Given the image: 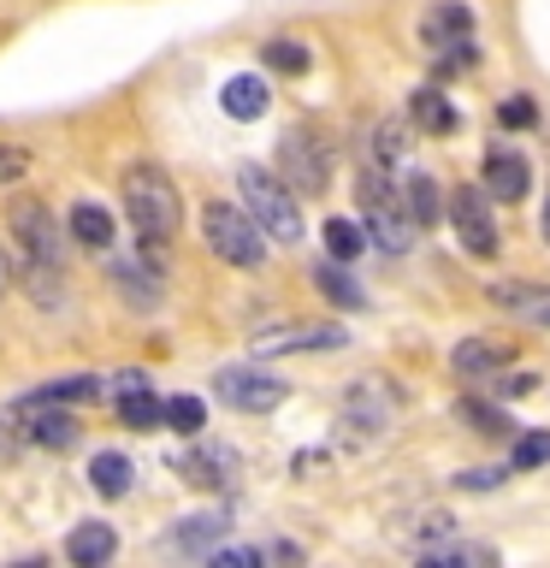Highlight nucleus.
Listing matches in <instances>:
<instances>
[{
    "instance_id": "nucleus-20",
    "label": "nucleus",
    "mask_w": 550,
    "mask_h": 568,
    "mask_svg": "<svg viewBox=\"0 0 550 568\" xmlns=\"http://www.w3.org/2000/svg\"><path fill=\"white\" fill-rule=\"evenodd\" d=\"M403 154H408V119H379V124H373L367 166H379V172H403Z\"/></svg>"
},
{
    "instance_id": "nucleus-15",
    "label": "nucleus",
    "mask_w": 550,
    "mask_h": 568,
    "mask_svg": "<svg viewBox=\"0 0 550 568\" xmlns=\"http://www.w3.org/2000/svg\"><path fill=\"white\" fill-rule=\"evenodd\" d=\"M101 397V379L95 373H65V379H48L35 385L24 403H48V408H78V403H95Z\"/></svg>"
},
{
    "instance_id": "nucleus-1",
    "label": "nucleus",
    "mask_w": 550,
    "mask_h": 568,
    "mask_svg": "<svg viewBox=\"0 0 550 568\" xmlns=\"http://www.w3.org/2000/svg\"><path fill=\"white\" fill-rule=\"evenodd\" d=\"M119 190H124V213H131L136 237L166 243L172 231H177V213H184V202H177L172 172H160L154 160H136V166H124Z\"/></svg>"
},
{
    "instance_id": "nucleus-24",
    "label": "nucleus",
    "mask_w": 550,
    "mask_h": 568,
    "mask_svg": "<svg viewBox=\"0 0 550 568\" xmlns=\"http://www.w3.org/2000/svg\"><path fill=\"white\" fill-rule=\"evenodd\" d=\"M89 479H95L101 497H124V491H131V479H136V468H131V456H124V450H101L95 462H89Z\"/></svg>"
},
{
    "instance_id": "nucleus-38",
    "label": "nucleus",
    "mask_w": 550,
    "mask_h": 568,
    "mask_svg": "<svg viewBox=\"0 0 550 568\" xmlns=\"http://www.w3.org/2000/svg\"><path fill=\"white\" fill-rule=\"evenodd\" d=\"M539 225H544V243H550V195H544V220Z\"/></svg>"
},
{
    "instance_id": "nucleus-17",
    "label": "nucleus",
    "mask_w": 550,
    "mask_h": 568,
    "mask_svg": "<svg viewBox=\"0 0 550 568\" xmlns=\"http://www.w3.org/2000/svg\"><path fill=\"white\" fill-rule=\"evenodd\" d=\"M231 468H237V456H231V450H190L184 462H177V474H184L190 486H207V491L231 486V479H237Z\"/></svg>"
},
{
    "instance_id": "nucleus-12",
    "label": "nucleus",
    "mask_w": 550,
    "mask_h": 568,
    "mask_svg": "<svg viewBox=\"0 0 550 568\" xmlns=\"http://www.w3.org/2000/svg\"><path fill=\"white\" fill-rule=\"evenodd\" d=\"M486 296L497 302V308H509V314L532 320V326H550V284H527V278H497Z\"/></svg>"
},
{
    "instance_id": "nucleus-10",
    "label": "nucleus",
    "mask_w": 550,
    "mask_h": 568,
    "mask_svg": "<svg viewBox=\"0 0 550 568\" xmlns=\"http://www.w3.org/2000/svg\"><path fill=\"white\" fill-rule=\"evenodd\" d=\"M420 42H426V48H432L438 60H444L450 48L473 42V12L461 7V0H438V7L420 18Z\"/></svg>"
},
{
    "instance_id": "nucleus-39",
    "label": "nucleus",
    "mask_w": 550,
    "mask_h": 568,
    "mask_svg": "<svg viewBox=\"0 0 550 568\" xmlns=\"http://www.w3.org/2000/svg\"><path fill=\"white\" fill-rule=\"evenodd\" d=\"M12 568H42V557H30V562H12Z\"/></svg>"
},
{
    "instance_id": "nucleus-22",
    "label": "nucleus",
    "mask_w": 550,
    "mask_h": 568,
    "mask_svg": "<svg viewBox=\"0 0 550 568\" xmlns=\"http://www.w3.org/2000/svg\"><path fill=\"white\" fill-rule=\"evenodd\" d=\"M403 207H408V220H415V231H426L444 213V202H438V184L426 172H408L403 178Z\"/></svg>"
},
{
    "instance_id": "nucleus-18",
    "label": "nucleus",
    "mask_w": 550,
    "mask_h": 568,
    "mask_svg": "<svg viewBox=\"0 0 550 568\" xmlns=\"http://www.w3.org/2000/svg\"><path fill=\"white\" fill-rule=\"evenodd\" d=\"M408 124H420L426 136H450L456 131L450 95H438V89H415V95H408Z\"/></svg>"
},
{
    "instance_id": "nucleus-29",
    "label": "nucleus",
    "mask_w": 550,
    "mask_h": 568,
    "mask_svg": "<svg viewBox=\"0 0 550 568\" xmlns=\"http://www.w3.org/2000/svg\"><path fill=\"white\" fill-rule=\"evenodd\" d=\"M456 415H461V420H473V433H486V438H509V433H515V420L503 415V408L473 403V397H468V403H456Z\"/></svg>"
},
{
    "instance_id": "nucleus-11",
    "label": "nucleus",
    "mask_w": 550,
    "mask_h": 568,
    "mask_svg": "<svg viewBox=\"0 0 550 568\" xmlns=\"http://www.w3.org/2000/svg\"><path fill=\"white\" fill-rule=\"evenodd\" d=\"M18 415H24V438L30 444H48V450H65V444H78V415H65V408H48V403H18Z\"/></svg>"
},
{
    "instance_id": "nucleus-30",
    "label": "nucleus",
    "mask_w": 550,
    "mask_h": 568,
    "mask_svg": "<svg viewBox=\"0 0 550 568\" xmlns=\"http://www.w3.org/2000/svg\"><path fill=\"white\" fill-rule=\"evenodd\" d=\"M166 426H172V433H184V438H195V433L207 426L202 397H172V403H166Z\"/></svg>"
},
{
    "instance_id": "nucleus-35",
    "label": "nucleus",
    "mask_w": 550,
    "mask_h": 568,
    "mask_svg": "<svg viewBox=\"0 0 550 568\" xmlns=\"http://www.w3.org/2000/svg\"><path fill=\"white\" fill-rule=\"evenodd\" d=\"M456 486H468V491H491V486H503V468H473V474H456Z\"/></svg>"
},
{
    "instance_id": "nucleus-2",
    "label": "nucleus",
    "mask_w": 550,
    "mask_h": 568,
    "mask_svg": "<svg viewBox=\"0 0 550 568\" xmlns=\"http://www.w3.org/2000/svg\"><path fill=\"white\" fill-rule=\"evenodd\" d=\"M237 190H243V207L273 243H302V207L284 178H273L266 166H243L237 172Z\"/></svg>"
},
{
    "instance_id": "nucleus-37",
    "label": "nucleus",
    "mask_w": 550,
    "mask_h": 568,
    "mask_svg": "<svg viewBox=\"0 0 550 568\" xmlns=\"http://www.w3.org/2000/svg\"><path fill=\"white\" fill-rule=\"evenodd\" d=\"M24 172V149H0V178Z\"/></svg>"
},
{
    "instance_id": "nucleus-21",
    "label": "nucleus",
    "mask_w": 550,
    "mask_h": 568,
    "mask_svg": "<svg viewBox=\"0 0 550 568\" xmlns=\"http://www.w3.org/2000/svg\"><path fill=\"white\" fill-rule=\"evenodd\" d=\"M225 527H231L225 515H190V521H184V527H177L172 539H166V550H177V557H195V550H207V545L220 550Z\"/></svg>"
},
{
    "instance_id": "nucleus-14",
    "label": "nucleus",
    "mask_w": 550,
    "mask_h": 568,
    "mask_svg": "<svg viewBox=\"0 0 550 568\" xmlns=\"http://www.w3.org/2000/svg\"><path fill=\"white\" fill-rule=\"evenodd\" d=\"M113 550H119V532L106 521H78V527H71V539H65V557L78 568H101Z\"/></svg>"
},
{
    "instance_id": "nucleus-19",
    "label": "nucleus",
    "mask_w": 550,
    "mask_h": 568,
    "mask_svg": "<svg viewBox=\"0 0 550 568\" xmlns=\"http://www.w3.org/2000/svg\"><path fill=\"white\" fill-rule=\"evenodd\" d=\"M509 355H515V349L503 344V337H468V344H456V355H450V362H456V373H461V379H479V373L503 367Z\"/></svg>"
},
{
    "instance_id": "nucleus-27",
    "label": "nucleus",
    "mask_w": 550,
    "mask_h": 568,
    "mask_svg": "<svg viewBox=\"0 0 550 568\" xmlns=\"http://www.w3.org/2000/svg\"><path fill=\"white\" fill-rule=\"evenodd\" d=\"M314 284L337 302V308H361V302H367V296H361V284L344 273V261H319V266H314Z\"/></svg>"
},
{
    "instance_id": "nucleus-8",
    "label": "nucleus",
    "mask_w": 550,
    "mask_h": 568,
    "mask_svg": "<svg viewBox=\"0 0 550 568\" xmlns=\"http://www.w3.org/2000/svg\"><path fill=\"white\" fill-rule=\"evenodd\" d=\"M278 166H284V178H291V190H314V195H319V190L332 184V154L319 149L308 131H284Z\"/></svg>"
},
{
    "instance_id": "nucleus-16",
    "label": "nucleus",
    "mask_w": 550,
    "mask_h": 568,
    "mask_svg": "<svg viewBox=\"0 0 550 568\" xmlns=\"http://www.w3.org/2000/svg\"><path fill=\"white\" fill-rule=\"evenodd\" d=\"M266 101H273V95H266V78H248V71H243V78H225L220 83V106H225L231 119H243V124L261 119Z\"/></svg>"
},
{
    "instance_id": "nucleus-3",
    "label": "nucleus",
    "mask_w": 550,
    "mask_h": 568,
    "mask_svg": "<svg viewBox=\"0 0 550 568\" xmlns=\"http://www.w3.org/2000/svg\"><path fill=\"white\" fill-rule=\"evenodd\" d=\"M355 195H361V225H367V237L379 243L385 255H403V248L415 243V220H408V207H403V190H390V172L361 166V184H355Z\"/></svg>"
},
{
    "instance_id": "nucleus-31",
    "label": "nucleus",
    "mask_w": 550,
    "mask_h": 568,
    "mask_svg": "<svg viewBox=\"0 0 550 568\" xmlns=\"http://www.w3.org/2000/svg\"><path fill=\"white\" fill-rule=\"evenodd\" d=\"M308 60H314V53L302 48V42H266V65H273L278 78H302V71H308Z\"/></svg>"
},
{
    "instance_id": "nucleus-26",
    "label": "nucleus",
    "mask_w": 550,
    "mask_h": 568,
    "mask_svg": "<svg viewBox=\"0 0 550 568\" xmlns=\"http://www.w3.org/2000/svg\"><path fill=\"white\" fill-rule=\"evenodd\" d=\"M106 273H113V284H119V296H131L136 308H154V302H160V273H149V266L113 261V266H106Z\"/></svg>"
},
{
    "instance_id": "nucleus-23",
    "label": "nucleus",
    "mask_w": 550,
    "mask_h": 568,
    "mask_svg": "<svg viewBox=\"0 0 550 568\" xmlns=\"http://www.w3.org/2000/svg\"><path fill=\"white\" fill-rule=\"evenodd\" d=\"M65 231L83 248H106V243H113V213L95 207V202H78V207H71V220H65Z\"/></svg>"
},
{
    "instance_id": "nucleus-6",
    "label": "nucleus",
    "mask_w": 550,
    "mask_h": 568,
    "mask_svg": "<svg viewBox=\"0 0 550 568\" xmlns=\"http://www.w3.org/2000/svg\"><path fill=\"white\" fill-rule=\"evenodd\" d=\"M450 225H456V237H461V248L468 255H497V220H491V195H486V184H456V195H450Z\"/></svg>"
},
{
    "instance_id": "nucleus-40",
    "label": "nucleus",
    "mask_w": 550,
    "mask_h": 568,
    "mask_svg": "<svg viewBox=\"0 0 550 568\" xmlns=\"http://www.w3.org/2000/svg\"><path fill=\"white\" fill-rule=\"evenodd\" d=\"M0 291H7V261H0Z\"/></svg>"
},
{
    "instance_id": "nucleus-5",
    "label": "nucleus",
    "mask_w": 550,
    "mask_h": 568,
    "mask_svg": "<svg viewBox=\"0 0 550 568\" xmlns=\"http://www.w3.org/2000/svg\"><path fill=\"white\" fill-rule=\"evenodd\" d=\"M7 220H12V237H18V248H24V261H35V266H60L65 261L60 231H53L48 207L35 202V195H12Z\"/></svg>"
},
{
    "instance_id": "nucleus-25",
    "label": "nucleus",
    "mask_w": 550,
    "mask_h": 568,
    "mask_svg": "<svg viewBox=\"0 0 550 568\" xmlns=\"http://www.w3.org/2000/svg\"><path fill=\"white\" fill-rule=\"evenodd\" d=\"M119 420H124V426H136V433H154V426H166V403L149 397V385L119 390Z\"/></svg>"
},
{
    "instance_id": "nucleus-33",
    "label": "nucleus",
    "mask_w": 550,
    "mask_h": 568,
    "mask_svg": "<svg viewBox=\"0 0 550 568\" xmlns=\"http://www.w3.org/2000/svg\"><path fill=\"white\" fill-rule=\"evenodd\" d=\"M207 568H261V550L255 545H220L207 557Z\"/></svg>"
},
{
    "instance_id": "nucleus-32",
    "label": "nucleus",
    "mask_w": 550,
    "mask_h": 568,
    "mask_svg": "<svg viewBox=\"0 0 550 568\" xmlns=\"http://www.w3.org/2000/svg\"><path fill=\"white\" fill-rule=\"evenodd\" d=\"M544 462H550V433H521L515 438L509 468H544Z\"/></svg>"
},
{
    "instance_id": "nucleus-28",
    "label": "nucleus",
    "mask_w": 550,
    "mask_h": 568,
    "mask_svg": "<svg viewBox=\"0 0 550 568\" xmlns=\"http://www.w3.org/2000/svg\"><path fill=\"white\" fill-rule=\"evenodd\" d=\"M319 237H326V255L332 261H355L367 248V225H355V220H326V231H319Z\"/></svg>"
},
{
    "instance_id": "nucleus-7",
    "label": "nucleus",
    "mask_w": 550,
    "mask_h": 568,
    "mask_svg": "<svg viewBox=\"0 0 550 568\" xmlns=\"http://www.w3.org/2000/svg\"><path fill=\"white\" fill-rule=\"evenodd\" d=\"M213 390H220V403L243 408V415H266V408L284 403V379H273L266 367H220L213 373Z\"/></svg>"
},
{
    "instance_id": "nucleus-4",
    "label": "nucleus",
    "mask_w": 550,
    "mask_h": 568,
    "mask_svg": "<svg viewBox=\"0 0 550 568\" xmlns=\"http://www.w3.org/2000/svg\"><path fill=\"white\" fill-rule=\"evenodd\" d=\"M202 237L220 261L231 266H261L266 261V231L248 220L243 207H225V202H207L202 207Z\"/></svg>"
},
{
    "instance_id": "nucleus-36",
    "label": "nucleus",
    "mask_w": 550,
    "mask_h": 568,
    "mask_svg": "<svg viewBox=\"0 0 550 568\" xmlns=\"http://www.w3.org/2000/svg\"><path fill=\"white\" fill-rule=\"evenodd\" d=\"M415 568H468V557H461V550H426Z\"/></svg>"
},
{
    "instance_id": "nucleus-9",
    "label": "nucleus",
    "mask_w": 550,
    "mask_h": 568,
    "mask_svg": "<svg viewBox=\"0 0 550 568\" xmlns=\"http://www.w3.org/2000/svg\"><path fill=\"white\" fill-rule=\"evenodd\" d=\"M349 332L344 326H278V332H255V355H308V349H344Z\"/></svg>"
},
{
    "instance_id": "nucleus-34",
    "label": "nucleus",
    "mask_w": 550,
    "mask_h": 568,
    "mask_svg": "<svg viewBox=\"0 0 550 568\" xmlns=\"http://www.w3.org/2000/svg\"><path fill=\"white\" fill-rule=\"evenodd\" d=\"M497 119H503L509 131H527V124L539 119V113H532V101H527V95H509L503 106H497Z\"/></svg>"
},
{
    "instance_id": "nucleus-13",
    "label": "nucleus",
    "mask_w": 550,
    "mask_h": 568,
    "mask_svg": "<svg viewBox=\"0 0 550 568\" xmlns=\"http://www.w3.org/2000/svg\"><path fill=\"white\" fill-rule=\"evenodd\" d=\"M532 184V172H527V160L515 154V149H491L486 154V195H503V202H521Z\"/></svg>"
}]
</instances>
